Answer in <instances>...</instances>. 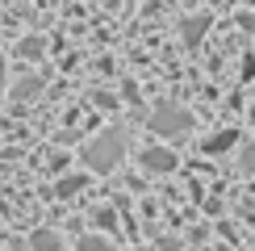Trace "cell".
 Segmentation results:
<instances>
[{"label":"cell","instance_id":"1","mask_svg":"<svg viewBox=\"0 0 255 251\" xmlns=\"http://www.w3.org/2000/svg\"><path fill=\"white\" fill-rule=\"evenodd\" d=\"M34 243H38V251H55V239H50V235H38Z\"/></svg>","mask_w":255,"mask_h":251}]
</instances>
